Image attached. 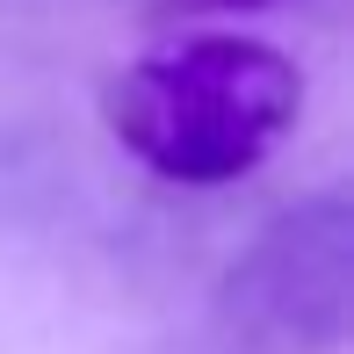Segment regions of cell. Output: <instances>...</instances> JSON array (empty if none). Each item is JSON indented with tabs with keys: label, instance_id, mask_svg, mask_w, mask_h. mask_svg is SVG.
Instances as JSON below:
<instances>
[{
	"label": "cell",
	"instance_id": "3957f363",
	"mask_svg": "<svg viewBox=\"0 0 354 354\" xmlns=\"http://www.w3.org/2000/svg\"><path fill=\"white\" fill-rule=\"evenodd\" d=\"M261 8H289V0H167V15H261Z\"/></svg>",
	"mask_w": 354,
	"mask_h": 354
},
{
	"label": "cell",
	"instance_id": "6da1fadb",
	"mask_svg": "<svg viewBox=\"0 0 354 354\" xmlns=\"http://www.w3.org/2000/svg\"><path fill=\"white\" fill-rule=\"evenodd\" d=\"M102 116L145 174L174 188H232L289 145L304 73L261 37L196 29L123 66L102 94Z\"/></svg>",
	"mask_w": 354,
	"mask_h": 354
},
{
	"label": "cell",
	"instance_id": "7a4b0ae2",
	"mask_svg": "<svg viewBox=\"0 0 354 354\" xmlns=\"http://www.w3.org/2000/svg\"><path fill=\"white\" fill-rule=\"evenodd\" d=\"M354 297V203L318 188L275 210L232 268L217 275V340L224 354H333L347 340Z\"/></svg>",
	"mask_w": 354,
	"mask_h": 354
}]
</instances>
